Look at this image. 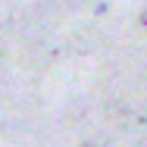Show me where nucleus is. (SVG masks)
I'll return each instance as SVG.
<instances>
[{
    "instance_id": "f257e3e1",
    "label": "nucleus",
    "mask_w": 147,
    "mask_h": 147,
    "mask_svg": "<svg viewBox=\"0 0 147 147\" xmlns=\"http://www.w3.org/2000/svg\"><path fill=\"white\" fill-rule=\"evenodd\" d=\"M141 22H144V25H147V13H144V19H141Z\"/></svg>"
}]
</instances>
